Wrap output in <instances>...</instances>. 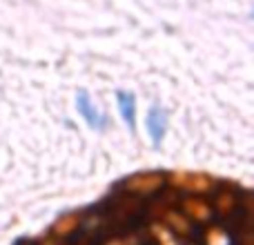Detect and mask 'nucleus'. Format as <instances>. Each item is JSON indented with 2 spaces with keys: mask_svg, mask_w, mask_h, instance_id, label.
<instances>
[{
  "mask_svg": "<svg viewBox=\"0 0 254 245\" xmlns=\"http://www.w3.org/2000/svg\"><path fill=\"white\" fill-rule=\"evenodd\" d=\"M165 183V176L158 174V172H147V174H134L129 179L123 181V187L127 192H134L138 196H145V194L156 192L161 185Z\"/></svg>",
  "mask_w": 254,
  "mask_h": 245,
  "instance_id": "1",
  "label": "nucleus"
},
{
  "mask_svg": "<svg viewBox=\"0 0 254 245\" xmlns=\"http://www.w3.org/2000/svg\"><path fill=\"white\" fill-rule=\"evenodd\" d=\"M76 110H78V114L83 116L85 122H87L92 129H105L107 116L101 114V110H98V107L89 101V96H87V92H85V89H80V92L76 94Z\"/></svg>",
  "mask_w": 254,
  "mask_h": 245,
  "instance_id": "2",
  "label": "nucleus"
},
{
  "mask_svg": "<svg viewBox=\"0 0 254 245\" xmlns=\"http://www.w3.org/2000/svg\"><path fill=\"white\" fill-rule=\"evenodd\" d=\"M145 122H147V134H149V138H152L154 147H158L163 136H165V129H167V114L158 105H152L147 112Z\"/></svg>",
  "mask_w": 254,
  "mask_h": 245,
  "instance_id": "3",
  "label": "nucleus"
},
{
  "mask_svg": "<svg viewBox=\"0 0 254 245\" xmlns=\"http://www.w3.org/2000/svg\"><path fill=\"white\" fill-rule=\"evenodd\" d=\"M116 101H119V112H121V116H123L125 125L134 131V127H136V98H134V94L119 92L116 94Z\"/></svg>",
  "mask_w": 254,
  "mask_h": 245,
  "instance_id": "4",
  "label": "nucleus"
},
{
  "mask_svg": "<svg viewBox=\"0 0 254 245\" xmlns=\"http://www.w3.org/2000/svg\"><path fill=\"white\" fill-rule=\"evenodd\" d=\"M181 181H176L179 185H183V187H190V189H207L210 187V179L207 176H194V174H183L179 176Z\"/></svg>",
  "mask_w": 254,
  "mask_h": 245,
  "instance_id": "5",
  "label": "nucleus"
},
{
  "mask_svg": "<svg viewBox=\"0 0 254 245\" xmlns=\"http://www.w3.org/2000/svg\"><path fill=\"white\" fill-rule=\"evenodd\" d=\"M185 210H188L192 216H196V219H207V216H210V207H207L205 203H201L198 198H190Z\"/></svg>",
  "mask_w": 254,
  "mask_h": 245,
  "instance_id": "6",
  "label": "nucleus"
},
{
  "mask_svg": "<svg viewBox=\"0 0 254 245\" xmlns=\"http://www.w3.org/2000/svg\"><path fill=\"white\" fill-rule=\"evenodd\" d=\"M234 205H237V198H234L232 194H221V196L216 198V207H219L221 212H230Z\"/></svg>",
  "mask_w": 254,
  "mask_h": 245,
  "instance_id": "7",
  "label": "nucleus"
}]
</instances>
